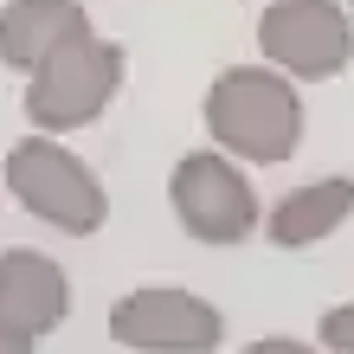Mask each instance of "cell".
<instances>
[{
    "mask_svg": "<svg viewBox=\"0 0 354 354\" xmlns=\"http://www.w3.org/2000/svg\"><path fill=\"white\" fill-rule=\"evenodd\" d=\"M0 180H7V194L26 206L32 219H46L52 232L91 239V232H103V219H110V194H103V180L65 149V142H52V136L13 142Z\"/></svg>",
    "mask_w": 354,
    "mask_h": 354,
    "instance_id": "2",
    "label": "cell"
},
{
    "mask_svg": "<svg viewBox=\"0 0 354 354\" xmlns=\"http://www.w3.org/2000/svg\"><path fill=\"white\" fill-rule=\"evenodd\" d=\"M316 335H322V348H335V354H354V303H335V309H322Z\"/></svg>",
    "mask_w": 354,
    "mask_h": 354,
    "instance_id": "10",
    "label": "cell"
},
{
    "mask_svg": "<svg viewBox=\"0 0 354 354\" xmlns=\"http://www.w3.org/2000/svg\"><path fill=\"white\" fill-rule=\"evenodd\" d=\"M71 316V283L65 264L46 252H0V322L19 335H52Z\"/></svg>",
    "mask_w": 354,
    "mask_h": 354,
    "instance_id": "7",
    "label": "cell"
},
{
    "mask_svg": "<svg viewBox=\"0 0 354 354\" xmlns=\"http://www.w3.org/2000/svg\"><path fill=\"white\" fill-rule=\"evenodd\" d=\"M206 129L225 155L252 161V168H277L303 142V97L283 71L232 65L206 91Z\"/></svg>",
    "mask_w": 354,
    "mask_h": 354,
    "instance_id": "1",
    "label": "cell"
},
{
    "mask_svg": "<svg viewBox=\"0 0 354 354\" xmlns=\"http://www.w3.org/2000/svg\"><path fill=\"white\" fill-rule=\"evenodd\" d=\"M32 342H39V335H19V328L0 322V354H32Z\"/></svg>",
    "mask_w": 354,
    "mask_h": 354,
    "instance_id": "12",
    "label": "cell"
},
{
    "mask_svg": "<svg viewBox=\"0 0 354 354\" xmlns=\"http://www.w3.org/2000/svg\"><path fill=\"white\" fill-rule=\"evenodd\" d=\"M168 200H174V219L200 245H239L258 232V194L232 168V155H200V149L180 155L168 174Z\"/></svg>",
    "mask_w": 354,
    "mask_h": 354,
    "instance_id": "5",
    "label": "cell"
},
{
    "mask_svg": "<svg viewBox=\"0 0 354 354\" xmlns=\"http://www.w3.org/2000/svg\"><path fill=\"white\" fill-rule=\"evenodd\" d=\"M354 213V180L348 174H328V180H303L297 194L277 200L270 213V245L283 252H303V245H322L328 232H342V219Z\"/></svg>",
    "mask_w": 354,
    "mask_h": 354,
    "instance_id": "9",
    "label": "cell"
},
{
    "mask_svg": "<svg viewBox=\"0 0 354 354\" xmlns=\"http://www.w3.org/2000/svg\"><path fill=\"white\" fill-rule=\"evenodd\" d=\"M77 32H91V19H84L77 0H7V7H0V65L32 77L58 46H71Z\"/></svg>",
    "mask_w": 354,
    "mask_h": 354,
    "instance_id": "8",
    "label": "cell"
},
{
    "mask_svg": "<svg viewBox=\"0 0 354 354\" xmlns=\"http://www.w3.org/2000/svg\"><path fill=\"white\" fill-rule=\"evenodd\" d=\"M239 354H316V348H309V342H297V335H264V342L239 348Z\"/></svg>",
    "mask_w": 354,
    "mask_h": 354,
    "instance_id": "11",
    "label": "cell"
},
{
    "mask_svg": "<svg viewBox=\"0 0 354 354\" xmlns=\"http://www.w3.org/2000/svg\"><path fill=\"white\" fill-rule=\"evenodd\" d=\"M110 335L136 354H213L225 342V316L194 290L155 283V290H129L110 309Z\"/></svg>",
    "mask_w": 354,
    "mask_h": 354,
    "instance_id": "6",
    "label": "cell"
},
{
    "mask_svg": "<svg viewBox=\"0 0 354 354\" xmlns=\"http://www.w3.org/2000/svg\"><path fill=\"white\" fill-rule=\"evenodd\" d=\"M122 46L116 39H97V32H77L71 46H58L46 65H39L26 77V122L32 129H84V122H97L103 110L116 103L122 91Z\"/></svg>",
    "mask_w": 354,
    "mask_h": 354,
    "instance_id": "3",
    "label": "cell"
},
{
    "mask_svg": "<svg viewBox=\"0 0 354 354\" xmlns=\"http://www.w3.org/2000/svg\"><path fill=\"white\" fill-rule=\"evenodd\" d=\"M258 52L270 71H283L290 84L309 77H342L354 58V26L335 0H270L258 19Z\"/></svg>",
    "mask_w": 354,
    "mask_h": 354,
    "instance_id": "4",
    "label": "cell"
}]
</instances>
